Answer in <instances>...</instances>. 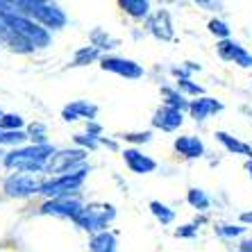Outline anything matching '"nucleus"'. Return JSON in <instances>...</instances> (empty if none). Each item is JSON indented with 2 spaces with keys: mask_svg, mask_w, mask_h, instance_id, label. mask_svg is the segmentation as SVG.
Here are the masks:
<instances>
[{
  "mask_svg": "<svg viewBox=\"0 0 252 252\" xmlns=\"http://www.w3.org/2000/svg\"><path fill=\"white\" fill-rule=\"evenodd\" d=\"M53 148L48 146H34V148H25V150H16L9 153L5 157V164L9 168L18 170H39L46 161V157H53Z\"/></svg>",
  "mask_w": 252,
  "mask_h": 252,
  "instance_id": "obj_1",
  "label": "nucleus"
},
{
  "mask_svg": "<svg viewBox=\"0 0 252 252\" xmlns=\"http://www.w3.org/2000/svg\"><path fill=\"white\" fill-rule=\"evenodd\" d=\"M114 218V209L109 205H94L82 209V214L75 218V223L84 229H102Z\"/></svg>",
  "mask_w": 252,
  "mask_h": 252,
  "instance_id": "obj_2",
  "label": "nucleus"
},
{
  "mask_svg": "<svg viewBox=\"0 0 252 252\" xmlns=\"http://www.w3.org/2000/svg\"><path fill=\"white\" fill-rule=\"evenodd\" d=\"M21 7H28L25 12H30L34 18H39L43 25H50V28H62L66 23V16L62 9L53 5H46V2H18Z\"/></svg>",
  "mask_w": 252,
  "mask_h": 252,
  "instance_id": "obj_3",
  "label": "nucleus"
},
{
  "mask_svg": "<svg viewBox=\"0 0 252 252\" xmlns=\"http://www.w3.org/2000/svg\"><path fill=\"white\" fill-rule=\"evenodd\" d=\"M84 173H87V170H80V173H66V175H62L59 180H53V182L43 184L41 193H46V195H62V193H68V195H70V191H75V189L82 184Z\"/></svg>",
  "mask_w": 252,
  "mask_h": 252,
  "instance_id": "obj_4",
  "label": "nucleus"
},
{
  "mask_svg": "<svg viewBox=\"0 0 252 252\" xmlns=\"http://www.w3.org/2000/svg\"><path fill=\"white\" fill-rule=\"evenodd\" d=\"M82 202L77 198H70V195H64V198H57L53 200V202H48V205H43V211L46 214H55V216H68L75 220L80 214H82Z\"/></svg>",
  "mask_w": 252,
  "mask_h": 252,
  "instance_id": "obj_5",
  "label": "nucleus"
},
{
  "mask_svg": "<svg viewBox=\"0 0 252 252\" xmlns=\"http://www.w3.org/2000/svg\"><path fill=\"white\" fill-rule=\"evenodd\" d=\"M43 184L39 177L34 175H14L9 182H7V193L12 195H28V193H34V191H41Z\"/></svg>",
  "mask_w": 252,
  "mask_h": 252,
  "instance_id": "obj_6",
  "label": "nucleus"
},
{
  "mask_svg": "<svg viewBox=\"0 0 252 252\" xmlns=\"http://www.w3.org/2000/svg\"><path fill=\"white\" fill-rule=\"evenodd\" d=\"M84 155H87L84 150H64V153H57L48 161V170L50 173H64L66 175V170H70V166L77 164V161H82Z\"/></svg>",
  "mask_w": 252,
  "mask_h": 252,
  "instance_id": "obj_7",
  "label": "nucleus"
},
{
  "mask_svg": "<svg viewBox=\"0 0 252 252\" xmlns=\"http://www.w3.org/2000/svg\"><path fill=\"white\" fill-rule=\"evenodd\" d=\"M182 112L180 109H173V107H161L157 114H155V118H153V123L157 125V127H161V129H166V132H173V129H177L180 125H182Z\"/></svg>",
  "mask_w": 252,
  "mask_h": 252,
  "instance_id": "obj_8",
  "label": "nucleus"
},
{
  "mask_svg": "<svg viewBox=\"0 0 252 252\" xmlns=\"http://www.w3.org/2000/svg\"><path fill=\"white\" fill-rule=\"evenodd\" d=\"M102 68L105 70H114L118 75L125 77H141L143 75V68L129 59H102Z\"/></svg>",
  "mask_w": 252,
  "mask_h": 252,
  "instance_id": "obj_9",
  "label": "nucleus"
},
{
  "mask_svg": "<svg viewBox=\"0 0 252 252\" xmlns=\"http://www.w3.org/2000/svg\"><path fill=\"white\" fill-rule=\"evenodd\" d=\"M189 109H191V114H193L195 121H205L207 116H211V114H216L223 109V102H218L216 98H200V100H193L191 105H189Z\"/></svg>",
  "mask_w": 252,
  "mask_h": 252,
  "instance_id": "obj_10",
  "label": "nucleus"
},
{
  "mask_svg": "<svg viewBox=\"0 0 252 252\" xmlns=\"http://www.w3.org/2000/svg\"><path fill=\"white\" fill-rule=\"evenodd\" d=\"M175 150L189 159H195L205 155V146H202V141L198 136H180L175 141Z\"/></svg>",
  "mask_w": 252,
  "mask_h": 252,
  "instance_id": "obj_11",
  "label": "nucleus"
},
{
  "mask_svg": "<svg viewBox=\"0 0 252 252\" xmlns=\"http://www.w3.org/2000/svg\"><path fill=\"white\" fill-rule=\"evenodd\" d=\"M123 155H125L127 166L134 170V173H141V175H143V173H150V170L157 168V164H155L153 159L146 157V155H141L139 150H125Z\"/></svg>",
  "mask_w": 252,
  "mask_h": 252,
  "instance_id": "obj_12",
  "label": "nucleus"
},
{
  "mask_svg": "<svg viewBox=\"0 0 252 252\" xmlns=\"http://www.w3.org/2000/svg\"><path fill=\"white\" fill-rule=\"evenodd\" d=\"M150 30H153V34L159 36V39H173V28H170V18L166 12H157L153 18H150Z\"/></svg>",
  "mask_w": 252,
  "mask_h": 252,
  "instance_id": "obj_13",
  "label": "nucleus"
},
{
  "mask_svg": "<svg viewBox=\"0 0 252 252\" xmlns=\"http://www.w3.org/2000/svg\"><path fill=\"white\" fill-rule=\"evenodd\" d=\"M216 139L220 141L225 148H227L229 153H234V155H246V157L252 159V148L248 146V143H243V141L234 139V136H229L227 132H216Z\"/></svg>",
  "mask_w": 252,
  "mask_h": 252,
  "instance_id": "obj_14",
  "label": "nucleus"
},
{
  "mask_svg": "<svg viewBox=\"0 0 252 252\" xmlns=\"http://www.w3.org/2000/svg\"><path fill=\"white\" fill-rule=\"evenodd\" d=\"M91 250H94V252H116V241H114L112 234L102 232V234H98L94 239V243H91Z\"/></svg>",
  "mask_w": 252,
  "mask_h": 252,
  "instance_id": "obj_15",
  "label": "nucleus"
},
{
  "mask_svg": "<svg viewBox=\"0 0 252 252\" xmlns=\"http://www.w3.org/2000/svg\"><path fill=\"white\" fill-rule=\"evenodd\" d=\"M77 114H84V116H94V114H95V107L87 105V102H75L73 107H66V109H64L66 121H75Z\"/></svg>",
  "mask_w": 252,
  "mask_h": 252,
  "instance_id": "obj_16",
  "label": "nucleus"
},
{
  "mask_svg": "<svg viewBox=\"0 0 252 252\" xmlns=\"http://www.w3.org/2000/svg\"><path fill=\"white\" fill-rule=\"evenodd\" d=\"M187 200H189V205L195 207V209H200V211L209 209V198H207L205 191H200V189H191L189 195H187Z\"/></svg>",
  "mask_w": 252,
  "mask_h": 252,
  "instance_id": "obj_17",
  "label": "nucleus"
},
{
  "mask_svg": "<svg viewBox=\"0 0 252 252\" xmlns=\"http://www.w3.org/2000/svg\"><path fill=\"white\" fill-rule=\"evenodd\" d=\"M121 7H123V9H127L132 16H146L148 9H150V5H148V2H143V0H123V2H121Z\"/></svg>",
  "mask_w": 252,
  "mask_h": 252,
  "instance_id": "obj_18",
  "label": "nucleus"
},
{
  "mask_svg": "<svg viewBox=\"0 0 252 252\" xmlns=\"http://www.w3.org/2000/svg\"><path fill=\"white\" fill-rule=\"evenodd\" d=\"M150 209H153V214H155V216H157L164 225H168L170 220L175 218V214H173V211H170L166 205H161V202H150Z\"/></svg>",
  "mask_w": 252,
  "mask_h": 252,
  "instance_id": "obj_19",
  "label": "nucleus"
},
{
  "mask_svg": "<svg viewBox=\"0 0 252 252\" xmlns=\"http://www.w3.org/2000/svg\"><path fill=\"white\" fill-rule=\"evenodd\" d=\"M232 62H234V64H239V66H243V68H250V66H252V55L248 53L243 46H239V43H236L234 55H232Z\"/></svg>",
  "mask_w": 252,
  "mask_h": 252,
  "instance_id": "obj_20",
  "label": "nucleus"
},
{
  "mask_svg": "<svg viewBox=\"0 0 252 252\" xmlns=\"http://www.w3.org/2000/svg\"><path fill=\"white\" fill-rule=\"evenodd\" d=\"M164 95L168 100H166V102H168V107H173V109H180V112H182V109H187V102H184V98L180 94H175V91H170V89H164Z\"/></svg>",
  "mask_w": 252,
  "mask_h": 252,
  "instance_id": "obj_21",
  "label": "nucleus"
},
{
  "mask_svg": "<svg viewBox=\"0 0 252 252\" xmlns=\"http://www.w3.org/2000/svg\"><path fill=\"white\" fill-rule=\"evenodd\" d=\"M209 32L211 34H216V36H223V41L229 36V28H227V23H223V21H211Z\"/></svg>",
  "mask_w": 252,
  "mask_h": 252,
  "instance_id": "obj_22",
  "label": "nucleus"
},
{
  "mask_svg": "<svg viewBox=\"0 0 252 252\" xmlns=\"http://www.w3.org/2000/svg\"><path fill=\"white\" fill-rule=\"evenodd\" d=\"M218 234L223 236H239L246 232V227H241V225H218Z\"/></svg>",
  "mask_w": 252,
  "mask_h": 252,
  "instance_id": "obj_23",
  "label": "nucleus"
},
{
  "mask_svg": "<svg viewBox=\"0 0 252 252\" xmlns=\"http://www.w3.org/2000/svg\"><path fill=\"white\" fill-rule=\"evenodd\" d=\"M177 89H184L187 94H195V95H200L202 94V87H198V84H193L191 80H187V77H182L180 82H177Z\"/></svg>",
  "mask_w": 252,
  "mask_h": 252,
  "instance_id": "obj_24",
  "label": "nucleus"
},
{
  "mask_svg": "<svg viewBox=\"0 0 252 252\" xmlns=\"http://www.w3.org/2000/svg\"><path fill=\"white\" fill-rule=\"evenodd\" d=\"M94 57H98V50H95V48H84V50H80V53H77V64H84V59H89V62H91V59Z\"/></svg>",
  "mask_w": 252,
  "mask_h": 252,
  "instance_id": "obj_25",
  "label": "nucleus"
},
{
  "mask_svg": "<svg viewBox=\"0 0 252 252\" xmlns=\"http://www.w3.org/2000/svg\"><path fill=\"white\" fill-rule=\"evenodd\" d=\"M23 123L18 116H2L0 118V127H7V129H12V127H18V125Z\"/></svg>",
  "mask_w": 252,
  "mask_h": 252,
  "instance_id": "obj_26",
  "label": "nucleus"
},
{
  "mask_svg": "<svg viewBox=\"0 0 252 252\" xmlns=\"http://www.w3.org/2000/svg\"><path fill=\"white\" fill-rule=\"evenodd\" d=\"M125 139H127V141H136V143H141V141L146 143V141H150V132H143V134H127Z\"/></svg>",
  "mask_w": 252,
  "mask_h": 252,
  "instance_id": "obj_27",
  "label": "nucleus"
},
{
  "mask_svg": "<svg viewBox=\"0 0 252 252\" xmlns=\"http://www.w3.org/2000/svg\"><path fill=\"white\" fill-rule=\"evenodd\" d=\"M177 236H193L195 234V225H184V229H177Z\"/></svg>",
  "mask_w": 252,
  "mask_h": 252,
  "instance_id": "obj_28",
  "label": "nucleus"
},
{
  "mask_svg": "<svg viewBox=\"0 0 252 252\" xmlns=\"http://www.w3.org/2000/svg\"><path fill=\"white\" fill-rule=\"evenodd\" d=\"M241 252H252V239H246L241 243Z\"/></svg>",
  "mask_w": 252,
  "mask_h": 252,
  "instance_id": "obj_29",
  "label": "nucleus"
},
{
  "mask_svg": "<svg viewBox=\"0 0 252 252\" xmlns=\"http://www.w3.org/2000/svg\"><path fill=\"white\" fill-rule=\"evenodd\" d=\"M241 223H252V211H243L241 214Z\"/></svg>",
  "mask_w": 252,
  "mask_h": 252,
  "instance_id": "obj_30",
  "label": "nucleus"
},
{
  "mask_svg": "<svg viewBox=\"0 0 252 252\" xmlns=\"http://www.w3.org/2000/svg\"><path fill=\"white\" fill-rule=\"evenodd\" d=\"M246 170H248V175L252 177V161H248V164H246Z\"/></svg>",
  "mask_w": 252,
  "mask_h": 252,
  "instance_id": "obj_31",
  "label": "nucleus"
},
{
  "mask_svg": "<svg viewBox=\"0 0 252 252\" xmlns=\"http://www.w3.org/2000/svg\"><path fill=\"white\" fill-rule=\"evenodd\" d=\"M0 143H2V132H0Z\"/></svg>",
  "mask_w": 252,
  "mask_h": 252,
  "instance_id": "obj_32",
  "label": "nucleus"
}]
</instances>
